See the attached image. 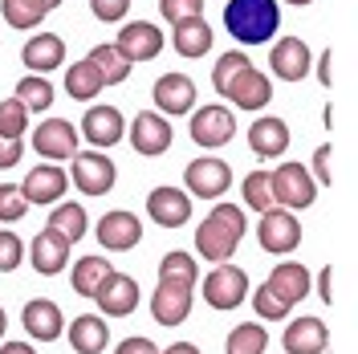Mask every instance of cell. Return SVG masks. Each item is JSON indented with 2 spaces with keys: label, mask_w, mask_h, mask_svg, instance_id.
Wrapping results in <instances>:
<instances>
[{
  "label": "cell",
  "mask_w": 358,
  "mask_h": 354,
  "mask_svg": "<svg viewBox=\"0 0 358 354\" xmlns=\"http://www.w3.org/2000/svg\"><path fill=\"white\" fill-rule=\"evenodd\" d=\"M245 232H248L245 208H236V204H216V208L200 220V228H196V248H200L203 261L220 265V261H228V257L236 253V244L245 241Z\"/></svg>",
  "instance_id": "1"
},
{
  "label": "cell",
  "mask_w": 358,
  "mask_h": 354,
  "mask_svg": "<svg viewBox=\"0 0 358 354\" xmlns=\"http://www.w3.org/2000/svg\"><path fill=\"white\" fill-rule=\"evenodd\" d=\"M224 29L241 45H265L281 29V4L277 0H228L224 4Z\"/></svg>",
  "instance_id": "2"
},
{
  "label": "cell",
  "mask_w": 358,
  "mask_h": 354,
  "mask_svg": "<svg viewBox=\"0 0 358 354\" xmlns=\"http://www.w3.org/2000/svg\"><path fill=\"white\" fill-rule=\"evenodd\" d=\"M268 183H273L277 208H285V212H306L317 199V183L301 163H281L277 171H268Z\"/></svg>",
  "instance_id": "3"
},
{
  "label": "cell",
  "mask_w": 358,
  "mask_h": 354,
  "mask_svg": "<svg viewBox=\"0 0 358 354\" xmlns=\"http://www.w3.org/2000/svg\"><path fill=\"white\" fill-rule=\"evenodd\" d=\"M200 297L212 310H236L248 297V273L241 265H228V261L212 265V273L203 277V285H200Z\"/></svg>",
  "instance_id": "4"
},
{
  "label": "cell",
  "mask_w": 358,
  "mask_h": 354,
  "mask_svg": "<svg viewBox=\"0 0 358 354\" xmlns=\"http://www.w3.org/2000/svg\"><path fill=\"white\" fill-rule=\"evenodd\" d=\"M69 163H73L69 167V179H73V187L82 196H106L114 183H118V167L102 151H78Z\"/></svg>",
  "instance_id": "5"
},
{
  "label": "cell",
  "mask_w": 358,
  "mask_h": 354,
  "mask_svg": "<svg viewBox=\"0 0 358 354\" xmlns=\"http://www.w3.org/2000/svg\"><path fill=\"white\" fill-rule=\"evenodd\" d=\"M127 131H131V134H127V139H131V147L138 151V155H147V159L167 155V151H171V143H176L171 118H163L159 111H138Z\"/></svg>",
  "instance_id": "6"
},
{
  "label": "cell",
  "mask_w": 358,
  "mask_h": 354,
  "mask_svg": "<svg viewBox=\"0 0 358 354\" xmlns=\"http://www.w3.org/2000/svg\"><path fill=\"white\" fill-rule=\"evenodd\" d=\"M257 241H261V248L273 253V257H289L293 248L301 244V224H297V216L285 212V208H268V212H261Z\"/></svg>",
  "instance_id": "7"
},
{
  "label": "cell",
  "mask_w": 358,
  "mask_h": 354,
  "mask_svg": "<svg viewBox=\"0 0 358 354\" xmlns=\"http://www.w3.org/2000/svg\"><path fill=\"white\" fill-rule=\"evenodd\" d=\"M187 131H192V143H196V147L216 151V147H224V143H232L236 118H232L228 106L208 102V106H200V111H192V127H187Z\"/></svg>",
  "instance_id": "8"
},
{
  "label": "cell",
  "mask_w": 358,
  "mask_h": 354,
  "mask_svg": "<svg viewBox=\"0 0 358 354\" xmlns=\"http://www.w3.org/2000/svg\"><path fill=\"white\" fill-rule=\"evenodd\" d=\"M183 183H187V196L200 199H220L228 187H232V167L216 155H203L196 163H187L183 171Z\"/></svg>",
  "instance_id": "9"
},
{
  "label": "cell",
  "mask_w": 358,
  "mask_h": 354,
  "mask_svg": "<svg viewBox=\"0 0 358 354\" xmlns=\"http://www.w3.org/2000/svg\"><path fill=\"white\" fill-rule=\"evenodd\" d=\"M78 127L69 122V118H45L41 127L33 131V151L41 159H53V163H62V159H73L78 155Z\"/></svg>",
  "instance_id": "10"
},
{
  "label": "cell",
  "mask_w": 358,
  "mask_h": 354,
  "mask_svg": "<svg viewBox=\"0 0 358 354\" xmlns=\"http://www.w3.org/2000/svg\"><path fill=\"white\" fill-rule=\"evenodd\" d=\"M220 98H228L236 111H265L268 102H273V78L261 73L257 66H248L228 82V90H224Z\"/></svg>",
  "instance_id": "11"
},
{
  "label": "cell",
  "mask_w": 358,
  "mask_h": 354,
  "mask_svg": "<svg viewBox=\"0 0 358 354\" xmlns=\"http://www.w3.org/2000/svg\"><path fill=\"white\" fill-rule=\"evenodd\" d=\"M94 236H98V244L106 253H131L134 244L143 241V220L134 212H127V208H114V212H106L98 220Z\"/></svg>",
  "instance_id": "12"
},
{
  "label": "cell",
  "mask_w": 358,
  "mask_h": 354,
  "mask_svg": "<svg viewBox=\"0 0 358 354\" xmlns=\"http://www.w3.org/2000/svg\"><path fill=\"white\" fill-rule=\"evenodd\" d=\"M114 49H118L131 66H138V62H155L159 53H163V33H159L151 21H127L122 29H118Z\"/></svg>",
  "instance_id": "13"
},
{
  "label": "cell",
  "mask_w": 358,
  "mask_h": 354,
  "mask_svg": "<svg viewBox=\"0 0 358 354\" xmlns=\"http://www.w3.org/2000/svg\"><path fill=\"white\" fill-rule=\"evenodd\" d=\"M78 134H86L94 151H106V147L127 139V118H122L118 106H90L86 118H82V127H78Z\"/></svg>",
  "instance_id": "14"
},
{
  "label": "cell",
  "mask_w": 358,
  "mask_h": 354,
  "mask_svg": "<svg viewBox=\"0 0 358 354\" xmlns=\"http://www.w3.org/2000/svg\"><path fill=\"white\" fill-rule=\"evenodd\" d=\"M94 302H98L102 318H127V313L138 310V281H134L131 273H118L114 269L110 277L98 285Z\"/></svg>",
  "instance_id": "15"
},
{
  "label": "cell",
  "mask_w": 358,
  "mask_h": 354,
  "mask_svg": "<svg viewBox=\"0 0 358 354\" xmlns=\"http://www.w3.org/2000/svg\"><path fill=\"white\" fill-rule=\"evenodd\" d=\"M151 98H155V111L163 118H171V114H192L196 111V82L187 78V73H163L151 90Z\"/></svg>",
  "instance_id": "16"
},
{
  "label": "cell",
  "mask_w": 358,
  "mask_h": 354,
  "mask_svg": "<svg viewBox=\"0 0 358 354\" xmlns=\"http://www.w3.org/2000/svg\"><path fill=\"white\" fill-rule=\"evenodd\" d=\"M147 216L159 228H183V224L192 220V196L171 187V183H163V187H155L147 196Z\"/></svg>",
  "instance_id": "17"
},
{
  "label": "cell",
  "mask_w": 358,
  "mask_h": 354,
  "mask_svg": "<svg viewBox=\"0 0 358 354\" xmlns=\"http://www.w3.org/2000/svg\"><path fill=\"white\" fill-rule=\"evenodd\" d=\"M289 122L277 118V114H261L252 127H248V147L257 159H281L289 151Z\"/></svg>",
  "instance_id": "18"
},
{
  "label": "cell",
  "mask_w": 358,
  "mask_h": 354,
  "mask_svg": "<svg viewBox=\"0 0 358 354\" xmlns=\"http://www.w3.org/2000/svg\"><path fill=\"white\" fill-rule=\"evenodd\" d=\"M21 326H24V334L37 338V342H57V338L66 334V318H62V306H57V302L37 297V302H24Z\"/></svg>",
  "instance_id": "19"
},
{
  "label": "cell",
  "mask_w": 358,
  "mask_h": 354,
  "mask_svg": "<svg viewBox=\"0 0 358 354\" xmlns=\"http://www.w3.org/2000/svg\"><path fill=\"white\" fill-rule=\"evenodd\" d=\"M66 187H69V176H66V167H57V163H37L21 179V192L29 204H62Z\"/></svg>",
  "instance_id": "20"
},
{
  "label": "cell",
  "mask_w": 358,
  "mask_h": 354,
  "mask_svg": "<svg viewBox=\"0 0 358 354\" xmlns=\"http://www.w3.org/2000/svg\"><path fill=\"white\" fill-rule=\"evenodd\" d=\"M268 66H273V73H277L281 82H301L313 66V53L301 37H281V41H273Z\"/></svg>",
  "instance_id": "21"
},
{
  "label": "cell",
  "mask_w": 358,
  "mask_h": 354,
  "mask_svg": "<svg viewBox=\"0 0 358 354\" xmlns=\"http://www.w3.org/2000/svg\"><path fill=\"white\" fill-rule=\"evenodd\" d=\"M29 265L37 269L41 277H57V273L69 265V241L66 236H57L53 228L37 232L33 244H29Z\"/></svg>",
  "instance_id": "22"
},
{
  "label": "cell",
  "mask_w": 358,
  "mask_h": 354,
  "mask_svg": "<svg viewBox=\"0 0 358 354\" xmlns=\"http://www.w3.org/2000/svg\"><path fill=\"white\" fill-rule=\"evenodd\" d=\"M187 313H192V289L159 281V289L151 293V318L159 326H183Z\"/></svg>",
  "instance_id": "23"
},
{
  "label": "cell",
  "mask_w": 358,
  "mask_h": 354,
  "mask_svg": "<svg viewBox=\"0 0 358 354\" xmlns=\"http://www.w3.org/2000/svg\"><path fill=\"white\" fill-rule=\"evenodd\" d=\"M281 302H289V306H297L301 297H310V285H313V277H310V269L301 265V261H277L273 265V273H268V281H265Z\"/></svg>",
  "instance_id": "24"
},
{
  "label": "cell",
  "mask_w": 358,
  "mask_h": 354,
  "mask_svg": "<svg viewBox=\"0 0 358 354\" xmlns=\"http://www.w3.org/2000/svg\"><path fill=\"white\" fill-rule=\"evenodd\" d=\"M21 62L29 66V73H49V69L66 66V41L57 33H37L24 41Z\"/></svg>",
  "instance_id": "25"
},
{
  "label": "cell",
  "mask_w": 358,
  "mask_h": 354,
  "mask_svg": "<svg viewBox=\"0 0 358 354\" xmlns=\"http://www.w3.org/2000/svg\"><path fill=\"white\" fill-rule=\"evenodd\" d=\"M285 354H322L330 346V330L322 318H297L285 326Z\"/></svg>",
  "instance_id": "26"
},
{
  "label": "cell",
  "mask_w": 358,
  "mask_h": 354,
  "mask_svg": "<svg viewBox=\"0 0 358 354\" xmlns=\"http://www.w3.org/2000/svg\"><path fill=\"white\" fill-rule=\"evenodd\" d=\"M69 346L78 354H102L110 346V326L102 313H78L69 322Z\"/></svg>",
  "instance_id": "27"
},
{
  "label": "cell",
  "mask_w": 358,
  "mask_h": 354,
  "mask_svg": "<svg viewBox=\"0 0 358 354\" xmlns=\"http://www.w3.org/2000/svg\"><path fill=\"white\" fill-rule=\"evenodd\" d=\"M216 41V33H212V24L203 21V17H192V21H179L176 33H171V45H176L179 57H187V62H196L203 57L208 49Z\"/></svg>",
  "instance_id": "28"
},
{
  "label": "cell",
  "mask_w": 358,
  "mask_h": 354,
  "mask_svg": "<svg viewBox=\"0 0 358 354\" xmlns=\"http://www.w3.org/2000/svg\"><path fill=\"white\" fill-rule=\"evenodd\" d=\"M110 273H114V265L106 261V257H82V261H73L69 285H73V293H78V297H94V293H98V285H102Z\"/></svg>",
  "instance_id": "29"
},
{
  "label": "cell",
  "mask_w": 358,
  "mask_h": 354,
  "mask_svg": "<svg viewBox=\"0 0 358 354\" xmlns=\"http://www.w3.org/2000/svg\"><path fill=\"white\" fill-rule=\"evenodd\" d=\"M86 62L98 69L102 86H118V82H127V78H131V62H127L114 45H94V49L86 53Z\"/></svg>",
  "instance_id": "30"
},
{
  "label": "cell",
  "mask_w": 358,
  "mask_h": 354,
  "mask_svg": "<svg viewBox=\"0 0 358 354\" xmlns=\"http://www.w3.org/2000/svg\"><path fill=\"white\" fill-rule=\"evenodd\" d=\"M86 224H90L86 208L66 199V204H53V212H49V224H45V228H53L57 236H66L69 244H78L82 236H86Z\"/></svg>",
  "instance_id": "31"
},
{
  "label": "cell",
  "mask_w": 358,
  "mask_h": 354,
  "mask_svg": "<svg viewBox=\"0 0 358 354\" xmlns=\"http://www.w3.org/2000/svg\"><path fill=\"white\" fill-rule=\"evenodd\" d=\"M66 94L73 102H94V98L102 94V78H98V69L90 66L86 57L66 69Z\"/></svg>",
  "instance_id": "32"
},
{
  "label": "cell",
  "mask_w": 358,
  "mask_h": 354,
  "mask_svg": "<svg viewBox=\"0 0 358 354\" xmlns=\"http://www.w3.org/2000/svg\"><path fill=\"white\" fill-rule=\"evenodd\" d=\"M265 351H268V330L257 326V322L232 326L228 342H224V354H265Z\"/></svg>",
  "instance_id": "33"
},
{
  "label": "cell",
  "mask_w": 358,
  "mask_h": 354,
  "mask_svg": "<svg viewBox=\"0 0 358 354\" xmlns=\"http://www.w3.org/2000/svg\"><path fill=\"white\" fill-rule=\"evenodd\" d=\"M13 98H17L29 114L33 111H49V106H53V86H49L45 73H29V78L17 82V94H13Z\"/></svg>",
  "instance_id": "34"
},
{
  "label": "cell",
  "mask_w": 358,
  "mask_h": 354,
  "mask_svg": "<svg viewBox=\"0 0 358 354\" xmlns=\"http://www.w3.org/2000/svg\"><path fill=\"white\" fill-rule=\"evenodd\" d=\"M159 281H171V285L196 289V281H200V265H196L187 253H167V257L159 261Z\"/></svg>",
  "instance_id": "35"
},
{
  "label": "cell",
  "mask_w": 358,
  "mask_h": 354,
  "mask_svg": "<svg viewBox=\"0 0 358 354\" xmlns=\"http://www.w3.org/2000/svg\"><path fill=\"white\" fill-rule=\"evenodd\" d=\"M0 13H4V24L13 29H37L49 17L41 0H0Z\"/></svg>",
  "instance_id": "36"
},
{
  "label": "cell",
  "mask_w": 358,
  "mask_h": 354,
  "mask_svg": "<svg viewBox=\"0 0 358 354\" xmlns=\"http://www.w3.org/2000/svg\"><path fill=\"white\" fill-rule=\"evenodd\" d=\"M241 192H245V204L252 212H268V208H277V199H273V183H268V171H248L245 183H241Z\"/></svg>",
  "instance_id": "37"
},
{
  "label": "cell",
  "mask_w": 358,
  "mask_h": 354,
  "mask_svg": "<svg viewBox=\"0 0 358 354\" xmlns=\"http://www.w3.org/2000/svg\"><path fill=\"white\" fill-rule=\"evenodd\" d=\"M252 62H248L245 53H236V49H228V53H220V62L212 66V86H216V94H224L228 90V82L241 73V69H248Z\"/></svg>",
  "instance_id": "38"
},
{
  "label": "cell",
  "mask_w": 358,
  "mask_h": 354,
  "mask_svg": "<svg viewBox=\"0 0 358 354\" xmlns=\"http://www.w3.org/2000/svg\"><path fill=\"white\" fill-rule=\"evenodd\" d=\"M29 131V111H24L17 98H4L0 102V134L4 139H21Z\"/></svg>",
  "instance_id": "39"
},
{
  "label": "cell",
  "mask_w": 358,
  "mask_h": 354,
  "mask_svg": "<svg viewBox=\"0 0 358 354\" xmlns=\"http://www.w3.org/2000/svg\"><path fill=\"white\" fill-rule=\"evenodd\" d=\"M24 212H29V199L21 183H0V224H17Z\"/></svg>",
  "instance_id": "40"
},
{
  "label": "cell",
  "mask_w": 358,
  "mask_h": 354,
  "mask_svg": "<svg viewBox=\"0 0 358 354\" xmlns=\"http://www.w3.org/2000/svg\"><path fill=\"white\" fill-rule=\"evenodd\" d=\"M252 310L261 313L265 322H285L293 306H289V302H281V297H277V293H273L268 285H261L257 293H252Z\"/></svg>",
  "instance_id": "41"
},
{
  "label": "cell",
  "mask_w": 358,
  "mask_h": 354,
  "mask_svg": "<svg viewBox=\"0 0 358 354\" xmlns=\"http://www.w3.org/2000/svg\"><path fill=\"white\" fill-rule=\"evenodd\" d=\"M159 17H163L167 24L203 17V0H159Z\"/></svg>",
  "instance_id": "42"
},
{
  "label": "cell",
  "mask_w": 358,
  "mask_h": 354,
  "mask_svg": "<svg viewBox=\"0 0 358 354\" xmlns=\"http://www.w3.org/2000/svg\"><path fill=\"white\" fill-rule=\"evenodd\" d=\"M24 261V244L13 228H0V273H13Z\"/></svg>",
  "instance_id": "43"
},
{
  "label": "cell",
  "mask_w": 358,
  "mask_h": 354,
  "mask_svg": "<svg viewBox=\"0 0 358 354\" xmlns=\"http://www.w3.org/2000/svg\"><path fill=\"white\" fill-rule=\"evenodd\" d=\"M90 13H94L102 24L127 21V13H131V0H90Z\"/></svg>",
  "instance_id": "44"
},
{
  "label": "cell",
  "mask_w": 358,
  "mask_h": 354,
  "mask_svg": "<svg viewBox=\"0 0 358 354\" xmlns=\"http://www.w3.org/2000/svg\"><path fill=\"white\" fill-rule=\"evenodd\" d=\"M330 163H334V147H330V143H322V147H317V151H313V183H334V167H330Z\"/></svg>",
  "instance_id": "45"
},
{
  "label": "cell",
  "mask_w": 358,
  "mask_h": 354,
  "mask_svg": "<svg viewBox=\"0 0 358 354\" xmlns=\"http://www.w3.org/2000/svg\"><path fill=\"white\" fill-rule=\"evenodd\" d=\"M24 155V143L21 139H4L0 134V171H8V167H17Z\"/></svg>",
  "instance_id": "46"
},
{
  "label": "cell",
  "mask_w": 358,
  "mask_h": 354,
  "mask_svg": "<svg viewBox=\"0 0 358 354\" xmlns=\"http://www.w3.org/2000/svg\"><path fill=\"white\" fill-rule=\"evenodd\" d=\"M114 354H159V346L151 342V338H143V334H134V338H122V342L114 346Z\"/></svg>",
  "instance_id": "47"
},
{
  "label": "cell",
  "mask_w": 358,
  "mask_h": 354,
  "mask_svg": "<svg viewBox=\"0 0 358 354\" xmlns=\"http://www.w3.org/2000/svg\"><path fill=\"white\" fill-rule=\"evenodd\" d=\"M317 297H322L326 306L334 302V265H326L322 273H317Z\"/></svg>",
  "instance_id": "48"
},
{
  "label": "cell",
  "mask_w": 358,
  "mask_h": 354,
  "mask_svg": "<svg viewBox=\"0 0 358 354\" xmlns=\"http://www.w3.org/2000/svg\"><path fill=\"white\" fill-rule=\"evenodd\" d=\"M317 78H322V86H334V49H326L317 57Z\"/></svg>",
  "instance_id": "49"
},
{
  "label": "cell",
  "mask_w": 358,
  "mask_h": 354,
  "mask_svg": "<svg viewBox=\"0 0 358 354\" xmlns=\"http://www.w3.org/2000/svg\"><path fill=\"white\" fill-rule=\"evenodd\" d=\"M0 354H37V346L33 342H4L0 338Z\"/></svg>",
  "instance_id": "50"
},
{
  "label": "cell",
  "mask_w": 358,
  "mask_h": 354,
  "mask_svg": "<svg viewBox=\"0 0 358 354\" xmlns=\"http://www.w3.org/2000/svg\"><path fill=\"white\" fill-rule=\"evenodd\" d=\"M159 354H200V346H192V342H171L167 351H159Z\"/></svg>",
  "instance_id": "51"
},
{
  "label": "cell",
  "mask_w": 358,
  "mask_h": 354,
  "mask_svg": "<svg viewBox=\"0 0 358 354\" xmlns=\"http://www.w3.org/2000/svg\"><path fill=\"white\" fill-rule=\"evenodd\" d=\"M4 330H8V313L0 310V338H4Z\"/></svg>",
  "instance_id": "52"
},
{
  "label": "cell",
  "mask_w": 358,
  "mask_h": 354,
  "mask_svg": "<svg viewBox=\"0 0 358 354\" xmlns=\"http://www.w3.org/2000/svg\"><path fill=\"white\" fill-rule=\"evenodd\" d=\"M41 4H45V13H53V8H57L62 0H41Z\"/></svg>",
  "instance_id": "53"
},
{
  "label": "cell",
  "mask_w": 358,
  "mask_h": 354,
  "mask_svg": "<svg viewBox=\"0 0 358 354\" xmlns=\"http://www.w3.org/2000/svg\"><path fill=\"white\" fill-rule=\"evenodd\" d=\"M285 4H293V8H306V4H313V0H285Z\"/></svg>",
  "instance_id": "54"
}]
</instances>
